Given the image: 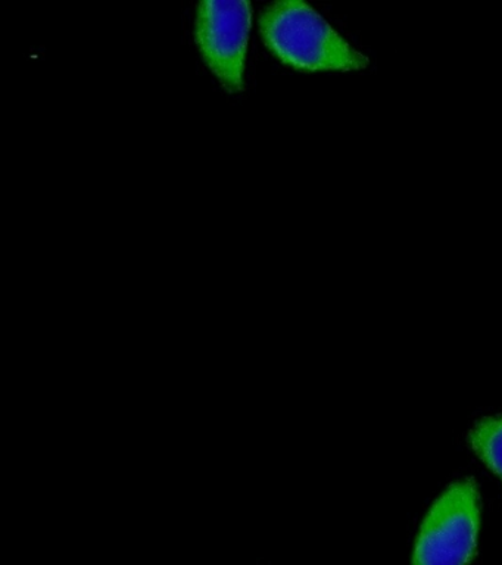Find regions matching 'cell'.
I'll list each match as a JSON object with an SVG mask.
<instances>
[{"mask_svg":"<svg viewBox=\"0 0 502 565\" xmlns=\"http://www.w3.org/2000/svg\"><path fill=\"white\" fill-rule=\"evenodd\" d=\"M479 523L474 481L449 486L423 521L412 565H469L478 547Z\"/></svg>","mask_w":502,"mask_h":565,"instance_id":"cell-2","label":"cell"},{"mask_svg":"<svg viewBox=\"0 0 502 565\" xmlns=\"http://www.w3.org/2000/svg\"><path fill=\"white\" fill-rule=\"evenodd\" d=\"M268 51L290 68L303 73L361 71L370 61L321 13L302 0L268 4L259 18Z\"/></svg>","mask_w":502,"mask_h":565,"instance_id":"cell-1","label":"cell"},{"mask_svg":"<svg viewBox=\"0 0 502 565\" xmlns=\"http://www.w3.org/2000/svg\"><path fill=\"white\" fill-rule=\"evenodd\" d=\"M470 445L502 481V417L484 418L470 433Z\"/></svg>","mask_w":502,"mask_h":565,"instance_id":"cell-4","label":"cell"},{"mask_svg":"<svg viewBox=\"0 0 502 565\" xmlns=\"http://www.w3.org/2000/svg\"><path fill=\"white\" fill-rule=\"evenodd\" d=\"M253 4L246 0H205L196 8L195 42L202 60L227 92L245 86Z\"/></svg>","mask_w":502,"mask_h":565,"instance_id":"cell-3","label":"cell"}]
</instances>
